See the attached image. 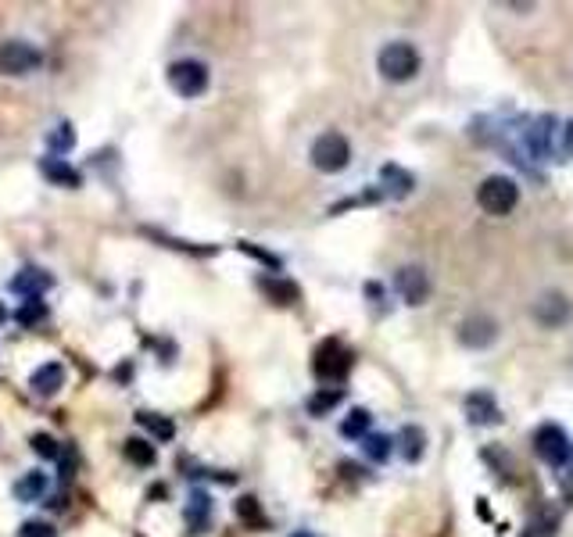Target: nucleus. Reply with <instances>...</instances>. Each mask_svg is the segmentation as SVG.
I'll return each instance as SVG.
<instances>
[{"mask_svg":"<svg viewBox=\"0 0 573 537\" xmlns=\"http://www.w3.org/2000/svg\"><path fill=\"white\" fill-rule=\"evenodd\" d=\"M18 537H55V527L44 520H29V523H22Z\"/></svg>","mask_w":573,"mask_h":537,"instance_id":"30","label":"nucleus"},{"mask_svg":"<svg viewBox=\"0 0 573 537\" xmlns=\"http://www.w3.org/2000/svg\"><path fill=\"white\" fill-rule=\"evenodd\" d=\"M4 319H7V312H4V304H0V323H4Z\"/></svg>","mask_w":573,"mask_h":537,"instance_id":"32","label":"nucleus"},{"mask_svg":"<svg viewBox=\"0 0 573 537\" xmlns=\"http://www.w3.org/2000/svg\"><path fill=\"white\" fill-rule=\"evenodd\" d=\"M40 173H44V179L57 183V186H79V183H83V176H79L65 158H57V154L40 158Z\"/></svg>","mask_w":573,"mask_h":537,"instance_id":"16","label":"nucleus"},{"mask_svg":"<svg viewBox=\"0 0 573 537\" xmlns=\"http://www.w3.org/2000/svg\"><path fill=\"white\" fill-rule=\"evenodd\" d=\"M312 369H316L319 380H327V383H341L344 376H347V369H351V352L341 348L337 341H327V344L316 352Z\"/></svg>","mask_w":573,"mask_h":537,"instance_id":"7","label":"nucleus"},{"mask_svg":"<svg viewBox=\"0 0 573 537\" xmlns=\"http://www.w3.org/2000/svg\"><path fill=\"white\" fill-rule=\"evenodd\" d=\"M458 341L466 344V348H491L495 341H498V323L491 319V315H469V319H462L458 323Z\"/></svg>","mask_w":573,"mask_h":537,"instance_id":"8","label":"nucleus"},{"mask_svg":"<svg viewBox=\"0 0 573 537\" xmlns=\"http://www.w3.org/2000/svg\"><path fill=\"white\" fill-rule=\"evenodd\" d=\"M40 61H44V55L33 44H25V40L0 44V72L4 75H25V72L40 68Z\"/></svg>","mask_w":573,"mask_h":537,"instance_id":"6","label":"nucleus"},{"mask_svg":"<svg viewBox=\"0 0 573 537\" xmlns=\"http://www.w3.org/2000/svg\"><path fill=\"white\" fill-rule=\"evenodd\" d=\"M47 144H51V151H72L75 147V129L65 122V125H57L55 133L47 136Z\"/></svg>","mask_w":573,"mask_h":537,"instance_id":"27","label":"nucleus"},{"mask_svg":"<svg viewBox=\"0 0 573 537\" xmlns=\"http://www.w3.org/2000/svg\"><path fill=\"white\" fill-rule=\"evenodd\" d=\"M262 291L276 301V304H294V301H297V287L286 283V280H262Z\"/></svg>","mask_w":573,"mask_h":537,"instance_id":"23","label":"nucleus"},{"mask_svg":"<svg viewBox=\"0 0 573 537\" xmlns=\"http://www.w3.org/2000/svg\"><path fill=\"white\" fill-rule=\"evenodd\" d=\"M380 75L384 79H391V83H408L416 72H419V51L412 47V44H405V40H395V44H387L384 51H380Z\"/></svg>","mask_w":573,"mask_h":537,"instance_id":"3","label":"nucleus"},{"mask_svg":"<svg viewBox=\"0 0 573 537\" xmlns=\"http://www.w3.org/2000/svg\"><path fill=\"white\" fill-rule=\"evenodd\" d=\"M362 448H366V455H369L373 462H387V459H391L395 441H391V437H384V433H369V437L362 441Z\"/></svg>","mask_w":573,"mask_h":537,"instance_id":"21","label":"nucleus"},{"mask_svg":"<svg viewBox=\"0 0 573 537\" xmlns=\"http://www.w3.org/2000/svg\"><path fill=\"white\" fill-rule=\"evenodd\" d=\"M477 204L488 212V215H509L516 204H519V186L509 176H488L477 186Z\"/></svg>","mask_w":573,"mask_h":537,"instance_id":"1","label":"nucleus"},{"mask_svg":"<svg viewBox=\"0 0 573 537\" xmlns=\"http://www.w3.org/2000/svg\"><path fill=\"white\" fill-rule=\"evenodd\" d=\"M369 423H373V416H369L366 409H355V413H351V416L341 423V433H344V437H366Z\"/></svg>","mask_w":573,"mask_h":537,"instance_id":"25","label":"nucleus"},{"mask_svg":"<svg viewBox=\"0 0 573 537\" xmlns=\"http://www.w3.org/2000/svg\"><path fill=\"white\" fill-rule=\"evenodd\" d=\"M51 283H55V280H51L44 269H22V273L11 280V291H15V294H25V301H29V298H40L44 291H51Z\"/></svg>","mask_w":573,"mask_h":537,"instance_id":"14","label":"nucleus"},{"mask_svg":"<svg viewBox=\"0 0 573 537\" xmlns=\"http://www.w3.org/2000/svg\"><path fill=\"white\" fill-rule=\"evenodd\" d=\"M398 444L405 462H419V455H423V430L419 426H405L398 433Z\"/></svg>","mask_w":573,"mask_h":537,"instance_id":"19","label":"nucleus"},{"mask_svg":"<svg viewBox=\"0 0 573 537\" xmlns=\"http://www.w3.org/2000/svg\"><path fill=\"white\" fill-rule=\"evenodd\" d=\"M552 136H556V119H552V115L534 119V125L527 129V151H530L534 158H545V154L552 151Z\"/></svg>","mask_w":573,"mask_h":537,"instance_id":"13","label":"nucleus"},{"mask_svg":"<svg viewBox=\"0 0 573 537\" xmlns=\"http://www.w3.org/2000/svg\"><path fill=\"white\" fill-rule=\"evenodd\" d=\"M236 516L240 520H247V523H255V527H262L266 520H262V512H258V502L251 498V494H244L240 502H236Z\"/></svg>","mask_w":573,"mask_h":537,"instance_id":"28","label":"nucleus"},{"mask_svg":"<svg viewBox=\"0 0 573 537\" xmlns=\"http://www.w3.org/2000/svg\"><path fill=\"white\" fill-rule=\"evenodd\" d=\"M29 444H33V452H36V455H44V459H57V441L51 437V433H36Z\"/></svg>","mask_w":573,"mask_h":537,"instance_id":"29","label":"nucleus"},{"mask_svg":"<svg viewBox=\"0 0 573 537\" xmlns=\"http://www.w3.org/2000/svg\"><path fill=\"white\" fill-rule=\"evenodd\" d=\"M47 494V477L44 473H25V477L15 483V498L18 502H36Z\"/></svg>","mask_w":573,"mask_h":537,"instance_id":"17","label":"nucleus"},{"mask_svg":"<svg viewBox=\"0 0 573 537\" xmlns=\"http://www.w3.org/2000/svg\"><path fill=\"white\" fill-rule=\"evenodd\" d=\"M466 416H469V423H477V426L502 423V413H498V405H495V398L488 391H477V394L466 398Z\"/></svg>","mask_w":573,"mask_h":537,"instance_id":"11","label":"nucleus"},{"mask_svg":"<svg viewBox=\"0 0 573 537\" xmlns=\"http://www.w3.org/2000/svg\"><path fill=\"white\" fill-rule=\"evenodd\" d=\"M122 455L133 462V466H155V448L147 444V441H140V437H129L126 444H122Z\"/></svg>","mask_w":573,"mask_h":537,"instance_id":"18","label":"nucleus"},{"mask_svg":"<svg viewBox=\"0 0 573 537\" xmlns=\"http://www.w3.org/2000/svg\"><path fill=\"white\" fill-rule=\"evenodd\" d=\"M395 291L408 304H423V301L430 298V276L419 265H405V269H398V276H395Z\"/></svg>","mask_w":573,"mask_h":537,"instance_id":"9","label":"nucleus"},{"mask_svg":"<svg viewBox=\"0 0 573 537\" xmlns=\"http://www.w3.org/2000/svg\"><path fill=\"white\" fill-rule=\"evenodd\" d=\"M347 162H351V147H347V140H344L341 133H323V136H316V144H312V165L319 169V173H341L347 169Z\"/></svg>","mask_w":573,"mask_h":537,"instance_id":"4","label":"nucleus"},{"mask_svg":"<svg viewBox=\"0 0 573 537\" xmlns=\"http://www.w3.org/2000/svg\"><path fill=\"white\" fill-rule=\"evenodd\" d=\"M380 176H384V183H391V186H395V194H398V197H405V194L412 190V176H408V173H401L398 165H384V169H380Z\"/></svg>","mask_w":573,"mask_h":537,"instance_id":"26","label":"nucleus"},{"mask_svg":"<svg viewBox=\"0 0 573 537\" xmlns=\"http://www.w3.org/2000/svg\"><path fill=\"white\" fill-rule=\"evenodd\" d=\"M341 398H344V391H334V387H330V391H319V394L308 398V413H312V416H323V413H330L334 405H341Z\"/></svg>","mask_w":573,"mask_h":537,"instance_id":"24","label":"nucleus"},{"mask_svg":"<svg viewBox=\"0 0 573 537\" xmlns=\"http://www.w3.org/2000/svg\"><path fill=\"white\" fill-rule=\"evenodd\" d=\"M186 523L194 534H205L208 523H212V498L205 491H194L190 502H186Z\"/></svg>","mask_w":573,"mask_h":537,"instance_id":"15","label":"nucleus"},{"mask_svg":"<svg viewBox=\"0 0 573 537\" xmlns=\"http://www.w3.org/2000/svg\"><path fill=\"white\" fill-rule=\"evenodd\" d=\"M169 86L179 97H201L208 90V68L194 58L176 61L169 65Z\"/></svg>","mask_w":573,"mask_h":537,"instance_id":"5","label":"nucleus"},{"mask_svg":"<svg viewBox=\"0 0 573 537\" xmlns=\"http://www.w3.org/2000/svg\"><path fill=\"white\" fill-rule=\"evenodd\" d=\"M29 387H33V394H40V398L57 394V387H65V365H61V362L40 365V369L29 376Z\"/></svg>","mask_w":573,"mask_h":537,"instance_id":"12","label":"nucleus"},{"mask_svg":"<svg viewBox=\"0 0 573 537\" xmlns=\"http://www.w3.org/2000/svg\"><path fill=\"white\" fill-rule=\"evenodd\" d=\"M570 298L567 294H559V291H552V294H545L541 301H534V319L541 323V326H548V330H556V326H563L567 319H570Z\"/></svg>","mask_w":573,"mask_h":537,"instance_id":"10","label":"nucleus"},{"mask_svg":"<svg viewBox=\"0 0 573 537\" xmlns=\"http://www.w3.org/2000/svg\"><path fill=\"white\" fill-rule=\"evenodd\" d=\"M559 147H563V154L573 158V119L563 125V136H559Z\"/></svg>","mask_w":573,"mask_h":537,"instance_id":"31","label":"nucleus"},{"mask_svg":"<svg viewBox=\"0 0 573 537\" xmlns=\"http://www.w3.org/2000/svg\"><path fill=\"white\" fill-rule=\"evenodd\" d=\"M15 319H18L22 326H36V323H44V319H47V304H44L40 298L22 301V308L15 312Z\"/></svg>","mask_w":573,"mask_h":537,"instance_id":"22","label":"nucleus"},{"mask_svg":"<svg viewBox=\"0 0 573 537\" xmlns=\"http://www.w3.org/2000/svg\"><path fill=\"white\" fill-rule=\"evenodd\" d=\"M534 452H538L541 462H548V466H556V470L570 466V459H573L570 437H567V430L556 426V423H545V426L534 430Z\"/></svg>","mask_w":573,"mask_h":537,"instance_id":"2","label":"nucleus"},{"mask_svg":"<svg viewBox=\"0 0 573 537\" xmlns=\"http://www.w3.org/2000/svg\"><path fill=\"white\" fill-rule=\"evenodd\" d=\"M136 423L144 430H151V437H158V441H172V433H176V426L158 413H136Z\"/></svg>","mask_w":573,"mask_h":537,"instance_id":"20","label":"nucleus"}]
</instances>
